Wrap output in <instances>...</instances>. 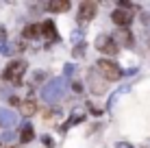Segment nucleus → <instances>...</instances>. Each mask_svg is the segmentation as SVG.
<instances>
[{
	"label": "nucleus",
	"mask_w": 150,
	"mask_h": 148,
	"mask_svg": "<svg viewBox=\"0 0 150 148\" xmlns=\"http://www.w3.org/2000/svg\"><path fill=\"white\" fill-rule=\"evenodd\" d=\"M63 94H65V81L63 79H52L48 85L41 87V96H44V100H48V103H57Z\"/></svg>",
	"instance_id": "1"
},
{
	"label": "nucleus",
	"mask_w": 150,
	"mask_h": 148,
	"mask_svg": "<svg viewBox=\"0 0 150 148\" xmlns=\"http://www.w3.org/2000/svg\"><path fill=\"white\" fill-rule=\"evenodd\" d=\"M24 72H26V63L24 61H11V63L4 68V79L9 81V83H13V85H22V76Z\"/></svg>",
	"instance_id": "2"
},
{
	"label": "nucleus",
	"mask_w": 150,
	"mask_h": 148,
	"mask_svg": "<svg viewBox=\"0 0 150 148\" xmlns=\"http://www.w3.org/2000/svg\"><path fill=\"white\" fill-rule=\"evenodd\" d=\"M98 72L105 76L107 81H117L122 76V68L117 63H113V61H109V59H100L98 61Z\"/></svg>",
	"instance_id": "3"
},
{
	"label": "nucleus",
	"mask_w": 150,
	"mask_h": 148,
	"mask_svg": "<svg viewBox=\"0 0 150 148\" xmlns=\"http://www.w3.org/2000/svg\"><path fill=\"white\" fill-rule=\"evenodd\" d=\"M96 48L105 55H115L117 52V42L113 39V35H102L96 39Z\"/></svg>",
	"instance_id": "4"
},
{
	"label": "nucleus",
	"mask_w": 150,
	"mask_h": 148,
	"mask_svg": "<svg viewBox=\"0 0 150 148\" xmlns=\"http://www.w3.org/2000/svg\"><path fill=\"white\" fill-rule=\"evenodd\" d=\"M98 13V4L96 2H83L79 7V20L81 22H89V20H94Z\"/></svg>",
	"instance_id": "5"
},
{
	"label": "nucleus",
	"mask_w": 150,
	"mask_h": 148,
	"mask_svg": "<svg viewBox=\"0 0 150 148\" xmlns=\"http://www.w3.org/2000/svg\"><path fill=\"white\" fill-rule=\"evenodd\" d=\"M111 20H113V24H117L120 28H124V26H128V24L133 22V15H131V11H126V9H115V11L111 13Z\"/></svg>",
	"instance_id": "6"
},
{
	"label": "nucleus",
	"mask_w": 150,
	"mask_h": 148,
	"mask_svg": "<svg viewBox=\"0 0 150 148\" xmlns=\"http://www.w3.org/2000/svg\"><path fill=\"white\" fill-rule=\"evenodd\" d=\"M113 39H115V42H120L122 46H133V35L128 33L126 28L115 30V33H113Z\"/></svg>",
	"instance_id": "7"
},
{
	"label": "nucleus",
	"mask_w": 150,
	"mask_h": 148,
	"mask_svg": "<svg viewBox=\"0 0 150 148\" xmlns=\"http://www.w3.org/2000/svg\"><path fill=\"white\" fill-rule=\"evenodd\" d=\"M15 122H18V115H15L13 111L0 109V124H4V126H15Z\"/></svg>",
	"instance_id": "8"
},
{
	"label": "nucleus",
	"mask_w": 150,
	"mask_h": 148,
	"mask_svg": "<svg viewBox=\"0 0 150 148\" xmlns=\"http://www.w3.org/2000/svg\"><path fill=\"white\" fill-rule=\"evenodd\" d=\"M41 33L46 35V39H48V42H54V39H57V28H54V22L46 20V22L41 24Z\"/></svg>",
	"instance_id": "9"
},
{
	"label": "nucleus",
	"mask_w": 150,
	"mask_h": 148,
	"mask_svg": "<svg viewBox=\"0 0 150 148\" xmlns=\"http://www.w3.org/2000/svg\"><path fill=\"white\" fill-rule=\"evenodd\" d=\"M39 33H41V24H30V26L24 28V37L26 39H35V37H39Z\"/></svg>",
	"instance_id": "10"
},
{
	"label": "nucleus",
	"mask_w": 150,
	"mask_h": 148,
	"mask_svg": "<svg viewBox=\"0 0 150 148\" xmlns=\"http://www.w3.org/2000/svg\"><path fill=\"white\" fill-rule=\"evenodd\" d=\"M48 9H50V11H54V13H63V11H68V9H70V2H68V0H61V2H48Z\"/></svg>",
	"instance_id": "11"
},
{
	"label": "nucleus",
	"mask_w": 150,
	"mask_h": 148,
	"mask_svg": "<svg viewBox=\"0 0 150 148\" xmlns=\"http://www.w3.org/2000/svg\"><path fill=\"white\" fill-rule=\"evenodd\" d=\"M89 79H91V83H94V85H91V89H94L96 94H105L107 85H102L100 81H96V79H94V72H89Z\"/></svg>",
	"instance_id": "12"
},
{
	"label": "nucleus",
	"mask_w": 150,
	"mask_h": 148,
	"mask_svg": "<svg viewBox=\"0 0 150 148\" xmlns=\"http://www.w3.org/2000/svg\"><path fill=\"white\" fill-rule=\"evenodd\" d=\"M35 111H37V105H35L33 100H26V103L22 105V113L24 115H33Z\"/></svg>",
	"instance_id": "13"
},
{
	"label": "nucleus",
	"mask_w": 150,
	"mask_h": 148,
	"mask_svg": "<svg viewBox=\"0 0 150 148\" xmlns=\"http://www.w3.org/2000/svg\"><path fill=\"white\" fill-rule=\"evenodd\" d=\"M20 140H22V142H30V140H33V126H30V124H26L22 129V137H20Z\"/></svg>",
	"instance_id": "14"
},
{
	"label": "nucleus",
	"mask_w": 150,
	"mask_h": 148,
	"mask_svg": "<svg viewBox=\"0 0 150 148\" xmlns=\"http://www.w3.org/2000/svg\"><path fill=\"white\" fill-rule=\"evenodd\" d=\"M83 52H85V46H83V44H81V46H76V48H74V55H76V57H81Z\"/></svg>",
	"instance_id": "15"
},
{
	"label": "nucleus",
	"mask_w": 150,
	"mask_h": 148,
	"mask_svg": "<svg viewBox=\"0 0 150 148\" xmlns=\"http://www.w3.org/2000/svg\"><path fill=\"white\" fill-rule=\"evenodd\" d=\"M72 87H74V91H83V83H79V81H76V83L72 85Z\"/></svg>",
	"instance_id": "16"
},
{
	"label": "nucleus",
	"mask_w": 150,
	"mask_h": 148,
	"mask_svg": "<svg viewBox=\"0 0 150 148\" xmlns=\"http://www.w3.org/2000/svg\"><path fill=\"white\" fill-rule=\"evenodd\" d=\"M115 148H133V146H131V144H126V142H120V144H117Z\"/></svg>",
	"instance_id": "17"
},
{
	"label": "nucleus",
	"mask_w": 150,
	"mask_h": 148,
	"mask_svg": "<svg viewBox=\"0 0 150 148\" xmlns=\"http://www.w3.org/2000/svg\"><path fill=\"white\" fill-rule=\"evenodd\" d=\"M72 70H74V65H72V63L65 65V74H72Z\"/></svg>",
	"instance_id": "18"
}]
</instances>
